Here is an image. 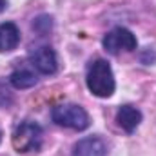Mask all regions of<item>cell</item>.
Segmentation results:
<instances>
[{
    "instance_id": "cell-1",
    "label": "cell",
    "mask_w": 156,
    "mask_h": 156,
    "mask_svg": "<svg viewBox=\"0 0 156 156\" xmlns=\"http://www.w3.org/2000/svg\"><path fill=\"white\" fill-rule=\"evenodd\" d=\"M85 82H87L89 91L98 98H109L115 93V87H116L111 66L102 58L91 62V66L87 67Z\"/></svg>"
},
{
    "instance_id": "cell-2",
    "label": "cell",
    "mask_w": 156,
    "mask_h": 156,
    "mask_svg": "<svg viewBox=\"0 0 156 156\" xmlns=\"http://www.w3.org/2000/svg\"><path fill=\"white\" fill-rule=\"evenodd\" d=\"M11 142L16 153H37L42 147V127L31 120L20 122L13 131Z\"/></svg>"
},
{
    "instance_id": "cell-3",
    "label": "cell",
    "mask_w": 156,
    "mask_h": 156,
    "mask_svg": "<svg viewBox=\"0 0 156 156\" xmlns=\"http://www.w3.org/2000/svg\"><path fill=\"white\" fill-rule=\"evenodd\" d=\"M51 118L56 125L62 127H69V129H76L83 131L89 127V115L85 113L83 107H80L76 104H58L53 107Z\"/></svg>"
},
{
    "instance_id": "cell-4",
    "label": "cell",
    "mask_w": 156,
    "mask_h": 156,
    "mask_svg": "<svg viewBox=\"0 0 156 156\" xmlns=\"http://www.w3.org/2000/svg\"><path fill=\"white\" fill-rule=\"evenodd\" d=\"M136 45V37L125 27H115L104 37V47L111 55H118L122 51H134Z\"/></svg>"
},
{
    "instance_id": "cell-5",
    "label": "cell",
    "mask_w": 156,
    "mask_h": 156,
    "mask_svg": "<svg viewBox=\"0 0 156 156\" xmlns=\"http://www.w3.org/2000/svg\"><path fill=\"white\" fill-rule=\"evenodd\" d=\"M29 64L42 75H55L58 69V58L53 47L42 45L29 55Z\"/></svg>"
},
{
    "instance_id": "cell-6",
    "label": "cell",
    "mask_w": 156,
    "mask_h": 156,
    "mask_svg": "<svg viewBox=\"0 0 156 156\" xmlns=\"http://www.w3.org/2000/svg\"><path fill=\"white\" fill-rule=\"evenodd\" d=\"M107 145L98 136H85L78 140L73 147V156H105Z\"/></svg>"
},
{
    "instance_id": "cell-7",
    "label": "cell",
    "mask_w": 156,
    "mask_h": 156,
    "mask_svg": "<svg viewBox=\"0 0 156 156\" xmlns=\"http://www.w3.org/2000/svg\"><path fill=\"white\" fill-rule=\"evenodd\" d=\"M9 82L16 89H29V87L37 85L38 78H37L35 67L31 64H18L13 69V73L9 75Z\"/></svg>"
},
{
    "instance_id": "cell-8",
    "label": "cell",
    "mask_w": 156,
    "mask_h": 156,
    "mask_svg": "<svg viewBox=\"0 0 156 156\" xmlns=\"http://www.w3.org/2000/svg\"><path fill=\"white\" fill-rule=\"evenodd\" d=\"M116 122L125 133L131 134L138 129V125L142 122V113L134 105H122L116 113Z\"/></svg>"
},
{
    "instance_id": "cell-9",
    "label": "cell",
    "mask_w": 156,
    "mask_h": 156,
    "mask_svg": "<svg viewBox=\"0 0 156 156\" xmlns=\"http://www.w3.org/2000/svg\"><path fill=\"white\" fill-rule=\"evenodd\" d=\"M20 42V31L13 22L0 24V53L13 51Z\"/></svg>"
},
{
    "instance_id": "cell-10",
    "label": "cell",
    "mask_w": 156,
    "mask_h": 156,
    "mask_svg": "<svg viewBox=\"0 0 156 156\" xmlns=\"http://www.w3.org/2000/svg\"><path fill=\"white\" fill-rule=\"evenodd\" d=\"M7 7V0H0V13Z\"/></svg>"
},
{
    "instance_id": "cell-11",
    "label": "cell",
    "mask_w": 156,
    "mask_h": 156,
    "mask_svg": "<svg viewBox=\"0 0 156 156\" xmlns=\"http://www.w3.org/2000/svg\"><path fill=\"white\" fill-rule=\"evenodd\" d=\"M0 140H2V131H0Z\"/></svg>"
}]
</instances>
